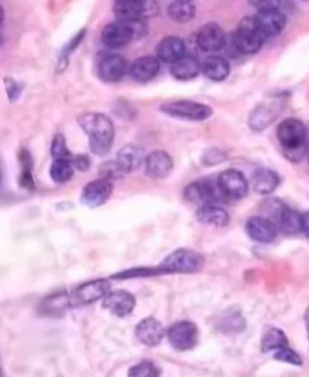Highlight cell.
Segmentation results:
<instances>
[{
    "label": "cell",
    "instance_id": "cell-1",
    "mask_svg": "<svg viewBox=\"0 0 309 377\" xmlns=\"http://www.w3.org/2000/svg\"><path fill=\"white\" fill-rule=\"evenodd\" d=\"M81 129L90 139V149L95 156H105L110 152L115 138V128L105 115L86 112L78 117Z\"/></svg>",
    "mask_w": 309,
    "mask_h": 377
},
{
    "label": "cell",
    "instance_id": "cell-2",
    "mask_svg": "<svg viewBox=\"0 0 309 377\" xmlns=\"http://www.w3.org/2000/svg\"><path fill=\"white\" fill-rule=\"evenodd\" d=\"M278 142L286 157L293 163L303 159L309 145V134L305 123L298 118H286L277 128Z\"/></svg>",
    "mask_w": 309,
    "mask_h": 377
},
{
    "label": "cell",
    "instance_id": "cell-3",
    "mask_svg": "<svg viewBox=\"0 0 309 377\" xmlns=\"http://www.w3.org/2000/svg\"><path fill=\"white\" fill-rule=\"evenodd\" d=\"M144 34H145V24L142 20L135 22L116 21L107 24L103 28L100 39L107 48L117 50L127 46L133 40L139 39Z\"/></svg>",
    "mask_w": 309,
    "mask_h": 377
},
{
    "label": "cell",
    "instance_id": "cell-4",
    "mask_svg": "<svg viewBox=\"0 0 309 377\" xmlns=\"http://www.w3.org/2000/svg\"><path fill=\"white\" fill-rule=\"evenodd\" d=\"M204 257L199 252L180 248L167 255L157 267L159 275L162 274H192L202 269Z\"/></svg>",
    "mask_w": 309,
    "mask_h": 377
},
{
    "label": "cell",
    "instance_id": "cell-5",
    "mask_svg": "<svg viewBox=\"0 0 309 377\" xmlns=\"http://www.w3.org/2000/svg\"><path fill=\"white\" fill-rule=\"evenodd\" d=\"M266 40L255 23L254 16L244 17L232 36V45L242 55H254L261 50Z\"/></svg>",
    "mask_w": 309,
    "mask_h": 377
},
{
    "label": "cell",
    "instance_id": "cell-6",
    "mask_svg": "<svg viewBox=\"0 0 309 377\" xmlns=\"http://www.w3.org/2000/svg\"><path fill=\"white\" fill-rule=\"evenodd\" d=\"M163 114L171 117L180 118L191 122H202L213 115V109L202 102H192V100H175V102H164L161 105Z\"/></svg>",
    "mask_w": 309,
    "mask_h": 377
},
{
    "label": "cell",
    "instance_id": "cell-7",
    "mask_svg": "<svg viewBox=\"0 0 309 377\" xmlns=\"http://www.w3.org/2000/svg\"><path fill=\"white\" fill-rule=\"evenodd\" d=\"M184 197L191 204L199 206L219 204L226 199L219 187L218 180L213 181L210 179L194 181L190 184L184 191Z\"/></svg>",
    "mask_w": 309,
    "mask_h": 377
},
{
    "label": "cell",
    "instance_id": "cell-8",
    "mask_svg": "<svg viewBox=\"0 0 309 377\" xmlns=\"http://www.w3.org/2000/svg\"><path fill=\"white\" fill-rule=\"evenodd\" d=\"M168 341L174 350L185 352L196 347L199 342V328L190 321H179L167 331Z\"/></svg>",
    "mask_w": 309,
    "mask_h": 377
},
{
    "label": "cell",
    "instance_id": "cell-9",
    "mask_svg": "<svg viewBox=\"0 0 309 377\" xmlns=\"http://www.w3.org/2000/svg\"><path fill=\"white\" fill-rule=\"evenodd\" d=\"M154 8L152 0H115L112 11L116 21L135 22L154 14Z\"/></svg>",
    "mask_w": 309,
    "mask_h": 377
},
{
    "label": "cell",
    "instance_id": "cell-10",
    "mask_svg": "<svg viewBox=\"0 0 309 377\" xmlns=\"http://www.w3.org/2000/svg\"><path fill=\"white\" fill-rule=\"evenodd\" d=\"M110 292V282L108 280H93L90 282L83 283L70 294L73 307H83L95 303Z\"/></svg>",
    "mask_w": 309,
    "mask_h": 377
},
{
    "label": "cell",
    "instance_id": "cell-11",
    "mask_svg": "<svg viewBox=\"0 0 309 377\" xmlns=\"http://www.w3.org/2000/svg\"><path fill=\"white\" fill-rule=\"evenodd\" d=\"M219 187L226 199L239 201L246 197L249 192V184L241 171L234 169L225 170L218 177Z\"/></svg>",
    "mask_w": 309,
    "mask_h": 377
},
{
    "label": "cell",
    "instance_id": "cell-12",
    "mask_svg": "<svg viewBox=\"0 0 309 377\" xmlns=\"http://www.w3.org/2000/svg\"><path fill=\"white\" fill-rule=\"evenodd\" d=\"M283 107L284 104L282 99L262 102L258 107H255V110L250 115V128L255 132H261L268 128L277 120L278 116L282 114Z\"/></svg>",
    "mask_w": 309,
    "mask_h": 377
},
{
    "label": "cell",
    "instance_id": "cell-13",
    "mask_svg": "<svg viewBox=\"0 0 309 377\" xmlns=\"http://www.w3.org/2000/svg\"><path fill=\"white\" fill-rule=\"evenodd\" d=\"M112 189V181L100 177L83 187L81 203L88 208H100L110 199Z\"/></svg>",
    "mask_w": 309,
    "mask_h": 377
},
{
    "label": "cell",
    "instance_id": "cell-14",
    "mask_svg": "<svg viewBox=\"0 0 309 377\" xmlns=\"http://www.w3.org/2000/svg\"><path fill=\"white\" fill-rule=\"evenodd\" d=\"M127 71V60L117 53L102 55L97 63V73L105 83H119Z\"/></svg>",
    "mask_w": 309,
    "mask_h": 377
},
{
    "label": "cell",
    "instance_id": "cell-15",
    "mask_svg": "<svg viewBox=\"0 0 309 377\" xmlns=\"http://www.w3.org/2000/svg\"><path fill=\"white\" fill-rule=\"evenodd\" d=\"M196 40L203 52L214 53L226 45V33L220 24L209 22L199 29Z\"/></svg>",
    "mask_w": 309,
    "mask_h": 377
},
{
    "label": "cell",
    "instance_id": "cell-16",
    "mask_svg": "<svg viewBox=\"0 0 309 377\" xmlns=\"http://www.w3.org/2000/svg\"><path fill=\"white\" fill-rule=\"evenodd\" d=\"M246 232L256 243L270 244L277 239L278 225L268 217L253 216L246 221Z\"/></svg>",
    "mask_w": 309,
    "mask_h": 377
},
{
    "label": "cell",
    "instance_id": "cell-17",
    "mask_svg": "<svg viewBox=\"0 0 309 377\" xmlns=\"http://www.w3.org/2000/svg\"><path fill=\"white\" fill-rule=\"evenodd\" d=\"M164 335H166L164 326L154 317L142 319L135 326V338L138 339L140 344L149 347L159 345Z\"/></svg>",
    "mask_w": 309,
    "mask_h": 377
},
{
    "label": "cell",
    "instance_id": "cell-18",
    "mask_svg": "<svg viewBox=\"0 0 309 377\" xmlns=\"http://www.w3.org/2000/svg\"><path fill=\"white\" fill-rule=\"evenodd\" d=\"M254 20L258 29L267 39L271 36H279L286 27V16L281 10L258 11Z\"/></svg>",
    "mask_w": 309,
    "mask_h": 377
},
{
    "label": "cell",
    "instance_id": "cell-19",
    "mask_svg": "<svg viewBox=\"0 0 309 377\" xmlns=\"http://www.w3.org/2000/svg\"><path fill=\"white\" fill-rule=\"evenodd\" d=\"M135 307V298L130 292H109L103 299V307L117 317H126Z\"/></svg>",
    "mask_w": 309,
    "mask_h": 377
},
{
    "label": "cell",
    "instance_id": "cell-20",
    "mask_svg": "<svg viewBox=\"0 0 309 377\" xmlns=\"http://www.w3.org/2000/svg\"><path fill=\"white\" fill-rule=\"evenodd\" d=\"M145 173L154 180H161L169 176L174 168V163L171 156L164 151H154L147 154L145 159Z\"/></svg>",
    "mask_w": 309,
    "mask_h": 377
},
{
    "label": "cell",
    "instance_id": "cell-21",
    "mask_svg": "<svg viewBox=\"0 0 309 377\" xmlns=\"http://www.w3.org/2000/svg\"><path fill=\"white\" fill-rule=\"evenodd\" d=\"M187 55V43L178 36H166L156 48V57L164 63L173 64Z\"/></svg>",
    "mask_w": 309,
    "mask_h": 377
},
{
    "label": "cell",
    "instance_id": "cell-22",
    "mask_svg": "<svg viewBox=\"0 0 309 377\" xmlns=\"http://www.w3.org/2000/svg\"><path fill=\"white\" fill-rule=\"evenodd\" d=\"M159 71V59L154 55H143L135 59L130 67L131 78L139 83H147L157 76Z\"/></svg>",
    "mask_w": 309,
    "mask_h": 377
},
{
    "label": "cell",
    "instance_id": "cell-23",
    "mask_svg": "<svg viewBox=\"0 0 309 377\" xmlns=\"http://www.w3.org/2000/svg\"><path fill=\"white\" fill-rule=\"evenodd\" d=\"M145 159H147L145 149L140 146L130 144L120 149L116 161L122 168L123 171L127 174L138 170L145 163Z\"/></svg>",
    "mask_w": 309,
    "mask_h": 377
},
{
    "label": "cell",
    "instance_id": "cell-24",
    "mask_svg": "<svg viewBox=\"0 0 309 377\" xmlns=\"http://www.w3.org/2000/svg\"><path fill=\"white\" fill-rule=\"evenodd\" d=\"M230 63L221 55H211L202 63V74L214 83H221L230 75Z\"/></svg>",
    "mask_w": 309,
    "mask_h": 377
},
{
    "label": "cell",
    "instance_id": "cell-25",
    "mask_svg": "<svg viewBox=\"0 0 309 377\" xmlns=\"http://www.w3.org/2000/svg\"><path fill=\"white\" fill-rule=\"evenodd\" d=\"M197 220L203 224L213 225V227H226L230 222V215L225 208L218 204H208L199 206L196 213Z\"/></svg>",
    "mask_w": 309,
    "mask_h": 377
},
{
    "label": "cell",
    "instance_id": "cell-26",
    "mask_svg": "<svg viewBox=\"0 0 309 377\" xmlns=\"http://www.w3.org/2000/svg\"><path fill=\"white\" fill-rule=\"evenodd\" d=\"M281 184V177L273 170L260 168L255 171L251 179V186L255 192L260 196H268L278 188Z\"/></svg>",
    "mask_w": 309,
    "mask_h": 377
},
{
    "label": "cell",
    "instance_id": "cell-27",
    "mask_svg": "<svg viewBox=\"0 0 309 377\" xmlns=\"http://www.w3.org/2000/svg\"><path fill=\"white\" fill-rule=\"evenodd\" d=\"M70 307H73L70 294L61 292L44 299L40 305L39 311L40 314L48 317H60Z\"/></svg>",
    "mask_w": 309,
    "mask_h": 377
},
{
    "label": "cell",
    "instance_id": "cell-28",
    "mask_svg": "<svg viewBox=\"0 0 309 377\" xmlns=\"http://www.w3.org/2000/svg\"><path fill=\"white\" fill-rule=\"evenodd\" d=\"M171 73L177 80L189 81L202 73V64L192 55H185L172 64Z\"/></svg>",
    "mask_w": 309,
    "mask_h": 377
},
{
    "label": "cell",
    "instance_id": "cell-29",
    "mask_svg": "<svg viewBox=\"0 0 309 377\" xmlns=\"http://www.w3.org/2000/svg\"><path fill=\"white\" fill-rule=\"evenodd\" d=\"M167 14L173 22L187 23L196 16V6L194 1H182L174 0L167 9Z\"/></svg>",
    "mask_w": 309,
    "mask_h": 377
},
{
    "label": "cell",
    "instance_id": "cell-30",
    "mask_svg": "<svg viewBox=\"0 0 309 377\" xmlns=\"http://www.w3.org/2000/svg\"><path fill=\"white\" fill-rule=\"evenodd\" d=\"M288 346H289V342L283 330L270 326L263 331L261 338V349L263 352H273V351L281 350Z\"/></svg>",
    "mask_w": 309,
    "mask_h": 377
},
{
    "label": "cell",
    "instance_id": "cell-31",
    "mask_svg": "<svg viewBox=\"0 0 309 377\" xmlns=\"http://www.w3.org/2000/svg\"><path fill=\"white\" fill-rule=\"evenodd\" d=\"M75 173V166L70 159H55L50 168V176L56 184H66L72 180Z\"/></svg>",
    "mask_w": 309,
    "mask_h": 377
},
{
    "label": "cell",
    "instance_id": "cell-32",
    "mask_svg": "<svg viewBox=\"0 0 309 377\" xmlns=\"http://www.w3.org/2000/svg\"><path fill=\"white\" fill-rule=\"evenodd\" d=\"M246 328L242 314L238 310H229L219 319V329L224 333H238Z\"/></svg>",
    "mask_w": 309,
    "mask_h": 377
},
{
    "label": "cell",
    "instance_id": "cell-33",
    "mask_svg": "<svg viewBox=\"0 0 309 377\" xmlns=\"http://www.w3.org/2000/svg\"><path fill=\"white\" fill-rule=\"evenodd\" d=\"M20 161L22 165V173H21L20 184L23 188H34V181H33L32 170L33 161L31 154L27 149H22L20 154Z\"/></svg>",
    "mask_w": 309,
    "mask_h": 377
},
{
    "label": "cell",
    "instance_id": "cell-34",
    "mask_svg": "<svg viewBox=\"0 0 309 377\" xmlns=\"http://www.w3.org/2000/svg\"><path fill=\"white\" fill-rule=\"evenodd\" d=\"M161 375L159 366L150 361H140L137 366H132L128 371V376L131 377H156Z\"/></svg>",
    "mask_w": 309,
    "mask_h": 377
},
{
    "label": "cell",
    "instance_id": "cell-35",
    "mask_svg": "<svg viewBox=\"0 0 309 377\" xmlns=\"http://www.w3.org/2000/svg\"><path fill=\"white\" fill-rule=\"evenodd\" d=\"M51 156L53 161L55 159H70L73 161V158H74L72 152L68 149L67 142H66L62 134H57L52 140Z\"/></svg>",
    "mask_w": 309,
    "mask_h": 377
},
{
    "label": "cell",
    "instance_id": "cell-36",
    "mask_svg": "<svg viewBox=\"0 0 309 377\" xmlns=\"http://www.w3.org/2000/svg\"><path fill=\"white\" fill-rule=\"evenodd\" d=\"M100 177L103 179H107V180L114 181L119 180L121 177L125 175V171H123L122 168L120 166L117 161H108V163H104L102 166H100Z\"/></svg>",
    "mask_w": 309,
    "mask_h": 377
},
{
    "label": "cell",
    "instance_id": "cell-37",
    "mask_svg": "<svg viewBox=\"0 0 309 377\" xmlns=\"http://www.w3.org/2000/svg\"><path fill=\"white\" fill-rule=\"evenodd\" d=\"M274 359L283 361V363H288V364H291V366H302V358L300 357V354L291 350L289 346L284 347V349H281V350L276 351Z\"/></svg>",
    "mask_w": 309,
    "mask_h": 377
},
{
    "label": "cell",
    "instance_id": "cell-38",
    "mask_svg": "<svg viewBox=\"0 0 309 377\" xmlns=\"http://www.w3.org/2000/svg\"><path fill=\"white\" fill-rule=\"evenodd\" d=\"M249 4L258 11H271V10H281L283 0H248Z\"/></svg>",
    "mask_w": 309,
    "mask_h": 377
},
{
    "label": "cell",
    "instance_id": "cell-39",
    "mask_svg": "<svg viewBox=\"0 0 309 377\" xmlns=\"http://www.w3.org/2000/svg\"><path fill=\"white\" fill-rule=\"evenodd\" d=\"M5 88L8 90L9 98L11 100H16L21 95V88L17 85L16 81L12 79H5Z\"/></svg>",
    "mask_w": 309,
    "mask_h": 377
},
{
    "label": "cell",
    "instance_id": "cell-40",
    "mask_svg": "<svg viewBox=\"0 0 309 377\" xmlns=\"http://www.w3.org/2000/svg\"><path fill=\"white\" fill-rule=\"evenodd\" d=\"M73 164L75 166V169L80 170V171H86L90 168V158L85 154H79V156H74L73 158Z\"/></svg>",
    "mask_w": 309,
    "mask_h": 377
},
{
    "label": "cell",
    "instance_id": "cell-41",
    "mask_svg": "<svg viewBox=\"0 0 309 377\" xmlns=\"http://www.w3.org/2000/svg\"><path fill=\"white\" fill-rule=\"evenodd\" d=\"M85 34H86V31L83 29V31H81V32L78 33L74 38H73L72 40H70V43H68L67 48H66V51H64L63 57L66 58L69 53H72L74 50H75L78 46H79L80 43L83 41V36H85Z\"/></svg>",
    "mask_w": 309,
    "mask_h": 377
},
{
    "label": "cell",
    "instance_id": "cell-42",
    "mask_svg": "<svg viewBox=\"0 0 309 377\" xmlns=\"http://www.w3.org/2000/svg\"><path fill=\"white\" fill-rule=\"evenodd\" d=\"M301 232L305 233V235L309 238V211L302 213Z\"/></svg>",
    "mask_w": 309,
    "mask_h": 377
},
{
    "label": "cell",
    "instance_id": "cell-43",
    "mask_svg": "<svg viewBox=\"0 0 309 377\" xmlns=\"http://www.w3.org/2000/svg\"><path fill=\"white\" fill-rule=\"evenodd\" d=\"M305 328H307V333H308V340H309V307L305 310Z\"/></svg>",
    "mask_w": 309,
    "mask_h": 377
},
{
    "label": "cell",
    "instance_id": "cell-44",
    "mask_svg": "<svg viewBox=\"0 0 309 377\" xmlns=\"http://www.w3.org/2000/svg\"><path fill=\"white\" fill-rule=\"evenodd\" d=\"M182 1H194V0H182Z\"/></svg>",
    "mask_w": 309,
    "mask_h": 377
}]
</instances>
